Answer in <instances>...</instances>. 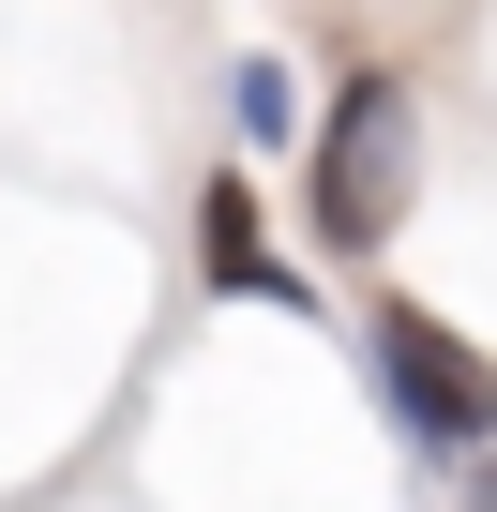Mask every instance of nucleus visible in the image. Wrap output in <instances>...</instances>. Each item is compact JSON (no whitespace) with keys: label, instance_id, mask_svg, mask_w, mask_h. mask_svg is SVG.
I'll use <instances>...</instances> for the list:
<instances>
[{"label":"nucleus","instance_id":"f257e3e1","mask_svg":"<svg viewBox=\"0 0 497 512\" xmlns=\"http://www.w3.org/2000/svg\"><path fill=\"white\" fill-rule=\"evenodd\" d=\"M407 181H422V106H407V76H347L332 121H317V166H302L317 241H332V256H377V241L407 226Z\"/></svg>","mask_w":497,"mask_h":512},{"label":"nucleus","instance_id":"f03ea898","mask_svg":"<svg viewBox=\"0 0 497 512\" xmlns=\"http://www.w3.org/2000/svg\"><path fill=\"white\" fill-rule=\"evenodd\" d=\"M377 377H392V422H407V437H452V452L497 437V362H482L452 317L392 302V317H377Z\"/></svg>","mask_w":497,"mask_h":512},{"label":"nucleus","instance_id":"7ed1b4c3","mask_svg":"<svg viewBox=\"0 0 497 512\" xmlns=\"http://www.w3.org/2000/svg\"><path fill=\"white\" fill-rule=\"evenodd\" d=\"M196 241H211V287H226V302H302V287L272 272V241H257V196H241V181H211V196H196Z\"/></svg>","mask_w":497,"mask_h":512},{"label":"nucleus","instance_id":"20e7f679","mask_svg":"<svg viewBox=\"0 0 497 512\" xmlns=\"http://www.w3.org/2000/svg\"><path fill=\"white\" fill-rule=\"evenodd\" d=\"M467 512H497V467H482V482H467Z\"/></svg>","mask_w":497,"mask_h":512}]
</instances>
